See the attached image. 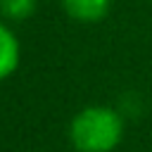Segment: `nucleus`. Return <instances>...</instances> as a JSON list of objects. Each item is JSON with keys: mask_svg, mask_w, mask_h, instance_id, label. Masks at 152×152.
I'll list each match as a JSON object with an SVG mask.
<instances>
[{"mask_svg": "<svg viewBox=\"0 0 152 152\" xmlns=\"http://www.w3.org/2000/svg\"><path fill=\"white\" fill-rule=\"evenodd\" d=\"M124 140V119L114 107L88 104L69 121V142L76 152H114Z\"/></svg>", "mask_w": 152, "mask_h": 152, "instance_id": "obj_1", "label": "nucleus"}, {"mask_svg": "<svg viewBox=\"0 0 152 152\" xmlns=\"http://www.w3.org/2000/svg\"><path fill=\"white\" fill-rule=\"evenodd\" d=\"M59 5L64 14L78 24H97L112 10V0H59Z\"/></svg>", "mask_w": 152, "mask_h": 152, "instance_id": "obj_2", "label": "nucleus"}, {"mask_svg": "<svg viewBox=\"0 0 152 152\" xmlns=\"http://www.w3.org/2000/svg\"><path fill=\"white\" fill-rule=\"evenodd\" d=\"M19 62H21L19 38L5 21H0V83L7 81L19 69Z\"/></svg>", "mask_w": 152, "mask_h": 152, "instance_id": "obj_3", "label": "nucleus"}, {"mask_svg": "<svg viewBox=\"0 0 152 152\" xmlns=\"http://www.w3.org/2000/svg\"><path fill=\"white\" fill-rule=\"evenodd\" d=\"M38 10V0H0V14L7 21H26Z\"/></svg>", "mask_w": 152, "mask_h": 152, "instance_id": "obj_4", "label": "nucleus"}]
</instances>
